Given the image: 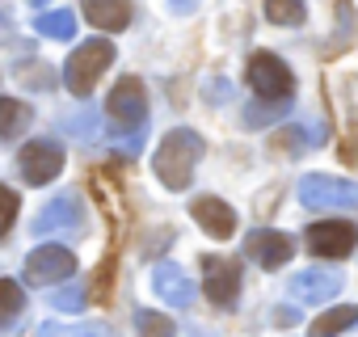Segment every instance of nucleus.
<instances>
[{
  "label": "nucleus",
  "mask_w": 358,
  "mask_h": 337,
  "mask_svg": "<svg viewBox=\"0 0 358 337\" xmlns=\"http://www.w3.org/2000/svg\"><path fill=\"white\" fill-rule=\"evenodd\" d=\"M203 152H207V143H203L199 131H190V127H173V131L156 143V156H152V168H156L160 186L173 190V194H182V190L190 186V178H194V168H199Z\"/></svg>",
  "instance_id": "obj_1"
},
{
  "label": "nucleus",
  "mask_w": 358,
  "mask_h": 337,
  "mask_svg": "<svg viewBox=\"0 0 358 337\" xmlns=\"http://www.w3.org/2000/svg\"><path fill=\"white\" fill-rule=\"evenodd\" d=\"M114 64V43L110 38H89V43H80L72 55H68V64H64V85H68V93L72 97H89L93 93V85L101 80V72Z\"/></svg>",
  "instance_id": "obj_2"
},
{
  "label": "nucleus",
  "mask_w": 358,
  "mask_h": 337,
  "mask_svg": "<svg viewBox=\"0 0 358 337\" xmlns=\"http://www.w3.org/2000/svg\"><path fill=\"white\" fill-rule=\"evenodd\" d=\"M299 203L308 211L358 207V182H345V178H333V173H303L299 178Z\"/></svg>",
  "instance_id": "obj_3"
},
{
  "label": "nucleus",
  "mask_w": 358,
  "mask_h": 337,
  "mask_svg": "<svg viewBox=\"0 0 358 337\" xmlns=\"http://www.w3.org/2000/svg\"><path fill=\"white\" fill-rule=\"evenodd\" d=\"M106 114H110L114 127L139 131V127L148 122V89H143V80H139V76H122V80L110 89V97H106Z\"/></svg>",
  "instance_id": "obj_4"
},
{
  "label": "nucleus",
  "mask_w": 358,
  "mask_h": 337,
  "mask_svg": "<svg viewBox=\"0 0 358 337\" xmlns=\"http://www.w3.org/2000/svg\"><path fill=\"white\" fill-rule=\"evenodd\" d=\"M249 85H253V93L266 97V101H287V97L295 93V76H291V68H287L274 51L249 55Z\"/></svg>",
  "instance_id": "obj_5"
},
{
  "label": "nucleus",
  "mask_w": 358,
  "mask_h": 337,
  "mask_svg": "<svg viewBox=\"0 0 358 337\" xmlns=\"http://www.w3.org/2000/svg\"><path fill=\"white\" fill-rule=\"evenodd\" d=\"M72 274H76V257H72V249H64V245H43V249H34V253L26 257V266H22V278H26L30 287L68 282Z\"/></svg>",
  "instance_id": "obj_6"
},
{
  "label": "nucleus",
  "mask_w": 358,
  "mask_h": 337,
  "mask_svg": "<svg viewBox=\"0 0 358 337\" xmlns=\"http://www.w3.org/2000/svg\"><path fill=\"white\" fill-rule=\"evenodd\" d=\"M17 168H22L26 186H47L64 168V143L59 139H30L17 152Z\"/></svg>",
  "instance_id": "obj_7"
},
{
  "label": "nucleus",
  "mask_w": 358,
  "mask_h": 337,
  "mask_svg": "<svg viewBox=\"0 0 358 337\" xmlns=\"http://www.w3.org/2000/svg\"><path fill=\"white\" fill-rule=\"evenodd\" d=\"M203 291L215 308H232L241 299V261L236 257H220V253H207L203 257Z\"/></svg>",
  "instance_id": "obj_8"
},
{
  "label": "nucleus",
  "mask_w": 358,
  "mask_h": 337,
  "mask_svg": "<svg viewBox=\"0 0 358 337\" xmlns=\"http://www.w3.org/2000/svg\"><path fill=\"white\" fill-rule=\"evenodd\" d=\"M303 241H308V249H312L316 257L337 261V257H350V253H354L358 232H354L350 220H320V224H312V228L303 232Z\"/></svg>",
  "instance_id": "obj_9"
},
{
  "label": "nucleus",
  "mask_w": 358,
  "mask_h": 337,
  "mask_svg": "<svg viewBox=\"0 0 358 337\" xmlns=\"http://www.w3.org/2000/svg\"><path fill=\"white\" fill-rule=\"evenodd\" d=\"M245 249H249V257L262 270H282L295 257V236L291 232H278V228H253L249 241H245Z\"/></svg>",
  "instance_id": "obj_10"
},
{
  "label": "nucleus",
  "mask_w": 358,
  "mask_h": 337,
  "mask_svg": "<svg viewBox=\"0 0 358 337\" xmlns=\"http://www.w3.org/2000/svg\"><path fill=\"white\" fill-rule=\"evenodd\" d=\"M152 291L169 308H194V282H190V274L182 266H173V261H160L152 270Z\"/></svg>",
  "instance_id": "obj_11"
},
{
  "label": "nucleus",
  "mask_w": 358,
  "mask_h": 337,
  "mask_svg": "<svg viewBox=\"0 0 358 337\" xmlns=\"http://www.w3.org/2000/svg\"><path fill=\"white\" fill-rule=\"evenodd\" d=\"M341 287H345V278H341L337 270H320V266L299 270V274L291 278V295H295L299 303H324V299H337Z\"/></svg>",
  "instance_id": "obj_12"
},
{
  "label": "nucleus",
  "mask_w": 358,
  "mask_h": 337,
  "mask_svg": "<svg viewBox=\"0 0 358 337\" xmlns=\"http://www.w3.org/2000/svg\"><path fill=\"white\" fill-rule=\"evenodd\" d=\"M190 215H194L199 228H203L207 236H215V241H228V236L236 232V211H232L224 199H215V194L194 199V203H190Z\"/></svg>",
  "instance_id": "obj_13"
},
{
  "label": "nucleus",
  "mask_w": 358,
  "mask_h": 337,
  "mask_svg": "<svg viewBox=\"0 0 358 337\" xmlns=\"http://www.w3.org/2000/svg\"><path fill=\"white\" fill-rule=\"evenodd\" d=\"M85 220V207H80V194H59V199H51L43 211H38V220H34V232L38 236H47V232H64V228H76Z\"/></svg>",
  "instance_id": "obj_14"
},
{
  "label": "nucleus",
  "mask_w": 358,
  "mask_h": 337,
  "mask_svg": "<svg viewBox=\"0 0 358 337\" xmlns=\"http://www.w3.org/2000/svg\"><path fill=\"white\" fill-rule=\"evenodd\" d=\"M85 22L114 34V30H127L131 26V5H122V0H89L85 5Z\"/></svg>",
  "instance_id": "obj_15"
},
{
  "label": "nucleus",
  "mask_w": 358,
  "mask_h": 337,
  "mask_svg": "<svg viewBox=\"0 0 358 337\" xmlns=\"http://www.w3.org/2000/svg\"><path fill=\"white\" fill-rule=\"evenodd\" d=\"M34 122V110L17 97H0V139H17Z\"/></svg>",
  "instance_id": "obj_16"
},
{
  "label": "nucleus",
  "mask_w": 358,
  "mask_h": 337,
  "mask_svg": "<svg viewBox=\"0 0 358 337\" xmlns=\"http://www.w3.org/2000/svg\"><path fill=\"white\" fill-rule=\"evenodd\" d=\"M350 324H358V308H324V316L308 324V337H337Z\"/></svg>",
  "instance_id": "obj_17"
},
{
  "label": "nucleus",
  "mask_w": 358,
  "mask_h": 337,
  "mask_svg": "<svg viewBox=\"0 0 358 337\" xmlns=\"http://www.w3.org/2000/svg\"><path fill=\"white\" fill-rule=\"evenodd\" d=\"M34 30H38L43 38H55V43H64V38H72V34H76V13H68V9L38 13V17H34Z\"/></svg>",
  "instance_id": "obj_18"
},
{
  "label": "nucleus",
  "mask_w": 358,
  "mask_h": 337,
  "mask_svg": "<svg viewBox=\"0 0 358 337\" xmlns=\"http://www.w3.org/2000/svg\"><path fill=\"white\" fill-rule=\"evenodd\" d=\"M22 308H26V291H22V282L0 278V329H9V324L22 316Z\"/></svg>",
  "instance_id": "obj_19"
},
{
  "label": "nucleus",
  "mask_w": 358,
  "mask_h": 337,
  "mask_svg": "<svg viewBox=\"0 0 358 337\" xmlns=\"http://www.w3.org/2000/svg\"><path fill=\"white\" fill-rule=\"evenodd\" d=\"M303 17H308V9L295 5V0H270L266 5V22H274V26H299Z\"/></svg>",
  "instance_id": "obj_20"
},
{
  "label": "nucleus",
  "mask_w": 358,
  "mask_h": 337,
  "mask_svg": "<svg viewBox=\"0 0 358 337\" xmlns=\"http://www.w3.org/2000/svg\"><path fill=\"white\" fill-rule=\"evenodd\" d=\"M135 329H139V337H173V320L160 316V312H152V308L135 312Z\"/></svg>",
  "instance_id": "obj_21"
},
{
  "label": "nucleus",
  "mask_w": 358,
  "mask_h": 337,
  "mask_svg": "<svg viewBox=\"0 0 358 337\" xmlns=\"http://www.w3.org/2000/svg\"><path fill=\"white\" fill-rule=\"evenodd\" d=\"M17 207H22L17 190H9V186H0V236H9V228L17 224Z\"/></svg>",
  "instance_id": "obj_22"
},
{
  "label": "nucleus",
  "mask_w": 358,
  "mask_h": 337,
  "mask_svg": "<svg viewBox=\"0 0 358 337\" xmlns=\"http://www.w3.org/2000/svg\"><path fill=\"white\" fill-rule=\"evenodd\" d=\"M80 303H85V291L72 282V287H64V291L55 295V303H51V308H59V312H80Z\"/></svg>",
  "instance_id": "obj_23"
},
{
  "label": "nucleus",
  "mask_w": 358,
  "mask_h": 337,
  "mask_svg": "<svg viewBox=\"0 0 358 337\" xmlns=\"http://www.w3.org/2000/svg\"><path fill=\"white\" fill-rule=\"evenodd\" d=\"M72 337H106V324H89V329H76Z\"/></svg>",
  "instance_id": "obj_24"
}]
</instances>
